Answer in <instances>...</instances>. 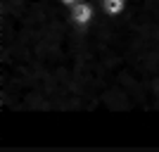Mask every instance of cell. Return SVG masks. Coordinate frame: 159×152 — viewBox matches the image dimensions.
Here are the masks:
<instances>
[{
    "instance_id": "obj_3",
    "label": "cell",
    "mask_w": 159,
    "mask_h": 152,
    "mask_svg": "<svg viewBox=\"0 0 159 152\" xmlns=\"http://www.w3.org/2000/svg\"><path fill=\"white\" fill-rule=\"evenodd\" d=\"M79 0H60V5H64V7H71V5H76Z\"/></svg>"
},
{
    "instance_id": "obj_2",
    "label": "cell",
    "mask_w": 159,
    "mask_h": 152,
    "mask_svg": "<svg viewBox=\"0 0 159 152\" xmlns=\"http://www.w3.org/2000/svg\"><path fill=\"white\" fill-rule=\"evenodd\" d=\"M100 14H105L109 19H116V17H124L128 10V0H100Z\"/></svg>"
},
{
    "instance_id": "obj_1",
    "label": "cell",
    "mask_w": 159,
    "mask_h": 152,
    "mask_svg": "<svg viewBox=\"0 0 159 152\" xmlns=\"http://www.w3.org/2000/svg\"><path fill=\"white\" fill-rule=\"evenodd\" d=\"M64 14L69 17V21H71L74 26L86 29V26H90V24L100 17V10H98V5H95V2H90V0H79L76 5L66 7Z\"/></svg>"
}]
</instances>
